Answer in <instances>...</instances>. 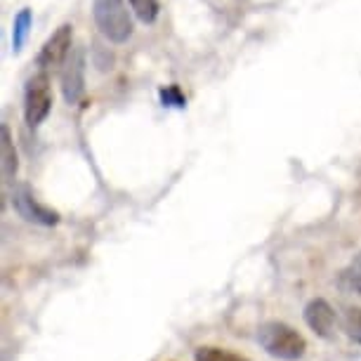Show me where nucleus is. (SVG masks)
<instances>
[{
  "label": "nucleus",
  "mask_w": 361,
  "mask_h": 361,
  "mask_svg": "<svg viewBox=\"0 0 361 361\" xmlns=\"http://www.w3.org/2000/svg\"><path fill=\"white\" fill-rule=\"evenodd\" d=\"M31 24H33V15L29 8H24L19 15L15 17V24H12V50L15 52H22V47L29 38V31H31Z\"/></svg>",
  "instance_id": "obj_9"
},
{
  "label": "nucleus",
  "mask_w": 361,
  "mask_h": 361,
  "mask_svg": "<svg viewBox=\"0 0 361 361\" xmlns=\"http://www.w3.org/2000/svg\"><path fill=\"white\" fill-rule=\"evenodd\" d=\"M0 159H3V180L12 182L17 175V152L8 126L0 128Z\"/></svg>",
  "instance_id": "obj_8"
},
{
  "label": "nucleus",
  "mask_w": 361,
  "mask_h": 361,
  "mask_svg": "<svg viewBox=\"0 0 361 361\" xmlns=\"http://www.w3.org/2000/svg\"><path fill=\"white\" fill-rule=\"evenodd\" d=\"M343 329H345L347 338H350L352 343L361 345V307H350L345 312Z\"/></svg>",
  "instance_id": "obj_11"
},
{
  "label": "nucleus",
  "mask_w": 361,
  "mask_h": 361,
  "mask_svg": "<svg viewBox=\"0 0 361 361\" xmlns=\"http://www.w3.org/2000/svg\"><path fill=\"white\" fill-rule=\"evenodd\" d=\"M12 206H15V210L26 222H36V224H43V227H54V224L59 222L57 210L38 203L36 196H33L26 187L17 189V192L12 194Z\"/></svg>",
  "instance_id": "obj_5"
},
{
  "label": "nucleus",
  "mask_w": 361,
  "mask_h": 361,
  "mask_svg": "<svg viewBox=\"0 0 361 361\" xmlns=\"http://www.w3.org/2000/svg\"><path fill=\"white\" fill-rule=\"evenodd\" d=\"M92 12L102 36H106L111 43H126L133 36V19L123 0H94Z\"/></svg>",
  "instance_id": "obj_2"
},
{
  "label": "nucleus",
  "mask_w": 361,
  "mask_h": 361,
  "mask_svg": "<svg viewBox=\"0 0 361 361\" xmlns=\"http://www.w3.org/2000/svg\"><path fill=\"white\" fill-rule=\"evenodd\" d=\"M71 24H62L57 31L52 33V38H47V43L40 47L38 52V66H59L62 62H66V57L71 54Z\"/></svg>",
  "instance_id": "obj_6"
},
{
  "label": "nucleus",
  "mask_w": 361,
  "mask_h": 361,
  "mask_svg": "<svg viewBox=\"0 0 361 361\" xmlns=\"http://www.w3.org/2000/svg\"><path fill=\"white\" fill-rule=\"evenodd\" d=\"M194 361H248V359L236 352L222 350V347H199L194 354Z\"/></svg>",
  "instance_id": "obj_10"
},
{
  "label": "nucleus",
  "mask_w": 361,
  "mask_h": 361,
  "mask_svg": "<svg viewBox=\"0 0 361 361\" xmlns=\"http://www.w3.org/2000/svg\"><path fill=\"white\" fill-rule=\"evenodd\" d=\"M130 8L145 24H152L159 17V0H130Z\"/></svg>",
  "instance_id": "obj_12"
},
{
  "label": "nucleus",
  "mask_w": 361,
  "mask_h": 361,
  "mask_svg": "<svg viewBox=\"0 0 361 361\" xmlns=\"http://www.w3.org/2000/svg\"><path fill=\"white\" fill-rule=\"evenodd\" d=\"M343 281L350 290L361 295V253L350 262V267L343 271Z\"/></svg>",
  "instance_id": "obj_13"
},
{
  "label": "nucleus",
  "mask_w": 361,
  "mask_h": 361,
  "mask_svg": "<svg viewBox=\"0 0 361 361\" xmlns=\"http://www.w3.org/2000/svg\"><path fill=\"white\" fill-rule=\"evenodd\" d=\"M257 343L279 361H298L307 352V340L283 322H264L257 329Z\"/></svg>",
  "instance_id": "obj_1"
},
{
  "label": "nucleus",
  "mask_w": 361,
  "mask_h": 361,
  "mask_svg": "<svg viewBox=\"0 0 361 361\" xmlns=\"http://www.w3.org/2000/svg\"><path fill=\"white\" fill-rule=\"evenodd\" d=\"M52 109V94H50V80H47L45 73L40 76H33L29 83H26V92H24V116L26 123L31 128L40 126L47 118Z\"/></svg>",
  "instance_id": "obj_3"
},
{
  "label": "nucleus",
  "mask_w": 361,
  "mask_h": 361,
  "mask_svg": "<svg viewBox=\"0 0 361 361\" xmlns=\"http://www.w3.org/2000/svg\"><path fill=\"white\" fill-rule=\"evenodd\" d=\"M161 102H163V106H177V109H182L187 104L177 85H170V87H166V90H161Z\"/></svg>",
  "instance_id": "obj_14"
},
{
  "label": "nucleus",
  "mask_w": 361,
  "mask_h": 361,
  "mask_svg": "<svg viewBox=\"0 0 361 361\" xmlns=\"http://www.w3.org/2000/svg\"><path fill=\"white\" fill-rule=\"evenodd\" d=\"M302 317H305V324H307L319 338H324V340L333 338V333H336V310H333L324 298L310 300V302L305 305Z\"/></svg>",
  "instance_id": "obj_7"
},
{
  "label": "nucleus",
  "mask_w": 361,
  "mask_h": 361,
  "mask_svg": "<svg viewBox=\"0 0 361 361\" xmlns=\"http://www.w3.org/2000/svg\"><path fill=\"white\" fill-rule=\"evenodd\" d=\"M85 92V52L83 47L71 50L62 71V94L66 104H78Z\"/></svg>",
  "instance_id": "obj_4"
}]
</instances>
